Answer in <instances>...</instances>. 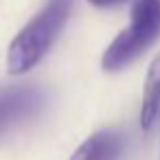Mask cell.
Returning <instances> with one entry per match:
<instances>
[{
    "label": "cell",
    "mask_w": 160,
    "mask_h": 160,
    "mask_svg": "<svg viewBox=\"0 0 160 160\" xmlns=\"http://www.w3.org/2000/svg\"><path fill=\"white\" fill-rule=\"evenodd\" d=\"M92 7H99V9H108V7H116V5H123L127 0H88Z\"/></svg>",
    "instance_id": "cell-6"
},
{
    "label": "cell",
    "mask_w": 160,
    "mask_h": 160,
    "mask_svg": "<svg viewBox=\"0 0 160 160\" xmlns=\"http://www.w3.org/2000/svg\"><path fill=\"white\" fill-rule=\"evenodd\" d=\"M160 114V53L151 59L145 83H142V103H140V127L149 132Z\"/></svg>",
    "instance_id": "cell-5"
},
{
    "label": "cell",
    "mask_w": 160,
    "mask_h": 160,
    "mask_svg": "<svg viewBox=\"0 0 160 160\" xmlns=\"http://www.w3.org/2000/svg\"><path fill=\"white\" fill-rule=\"evenodd\" d=\"M44 101H46L44 92L33 86L2 88L0 90V134L35 116L42 110Z\"/></svg>",
    "instance_id": "cell-3"
},
{
    "label": "cell",
    "mask_w": 160,
    "mask_h": 160,
    "mask_svg": "<svg viewBox=\"0 0 160 160\" xmlns=\"http://www.w3.org/2000/svg\"><path fill=\"white\" fill-rule=\"evenodd\" d=\"M72 0H46V5L20 29L7 53L9 75H24L35 68L64 31Z\"/></svg>",
    "instance_id": "cell-1"
},
{
    "label": "cell",
    "mask_w": 160,
    "mask_h": 160,
    "mask_svg": "<svg viewBox=\"0 0 160 160\" xmlns=\"http://www.w3.org/2000/svg\"><path fill=\"white\" fill-rule=\"evenodd\" d=\"M160 38V0H134L129 27L123 29L103 51L101 68L116 72L134 64Z\"/></svg>",
    "instance_id": "cell-2"
},
{
    "label": "cell",
    "mask_w": 160,
    "mask_h": 160,
    "mask_svg": "<svg viewBox=\"0 0 160 160\" xmlns=\"http://www.w3.org/2000/svg\"><path fill=\"white\" fill-rule=\"evenodd\" d=\"M125 147L123 134L114 129H101L88 136L70 156V160H118Z\"/></svg>",
    "instance_id": "cell-4"
}]
</instances>
